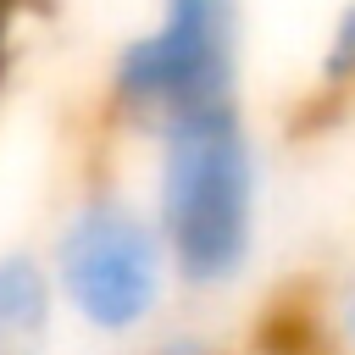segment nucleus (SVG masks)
<instances>
[{
  "instance_id": "nucleus-1",
  "label": "nucleus",
  "mask_w": 355,
  "mask_h": 355,
  "mask_svg": "<svg viewBox=\"0 0 355 355\" xmlns=\"http://www.w3.org/2000/svg\"><path fill=\"white\" fill-rule=\"evenodd\" d=\"M139 200L166 244L178 300H227L261 261L266 227V155L250 105L183 116L144 144Z\"/></svg>"
},
{
  "instance_id": "nucleus-2",
  "label": "nucleus",
  "mask_w": 355,
  "mask_h": 355,
  "mask_svg": "<svg viewBox=\"0 0 355 355\" xmlns=\"http://www.w3.org/2000/svg\"><path fill=\"white\" fill-rule=\"evenodd\" d=\"M61 316L94 344H144L178 300L166 244L128 183H89L67 200L44 244Z\"/></svg>"
},
{
  "instance_id": "nucleus-3",
  "label": "nucleus",
  "mask_w": 355,
  "mask_h": 355,
  "mask_svg": "<svg viewBox=\"0 0 355 355\" xmlns=\"http://www.w3.org/2000/svg\"><path fill=\"white\" fill-rule=\"evenodd\" d=\"M244 0H150V17L105 61V116L144 144L150 133L244 100Z\"/></svg>"
},
{
  "instance_id": "nucleus-4",
  "label": "nucleus",
  "mask_w": 355,
  "mask_h": 355,
  "mask_svg": "<svg viewBox=\"0 0 355 355\" xmlns=\"http://www.w3.org/2000/svg\"><path fill=\"white\" fill-rule=\"evenodd\" d=\"M61 294L44 250L6 244L0 250V355H50L61 333Z\"/></svg>"
},
{
  "instance_id": "nucleus-5",
  "label": "nucleus",
  "mask_w": 355,
  "mask_h": 355,
  "mask_svg": "<svg viewBox=\"0 0 355 355\" xmlns=\"http://www.w3.org/2000/svg\"><path fill=\"white\" fill-rule=\"evenodd\" d=\"M305 355H355V272L333 277L305 316Z\"/></svg>"
},
{
  "instance_id": "nucleus-6",
  "label": "nucleus",
  "mask_w": 355,
  "mask_h": 355,
  "mask_svg": "<svg viewBox=\"0 0 355 355\" xmlns=\"http://www.w3.org/2000/svg\"><path fill=\"white\" fill-rule=\"evenodd\" d=\"M316 89H322V100H355V0H338L333 22L322 33Z\"/></svg>"
}]
</instances>
